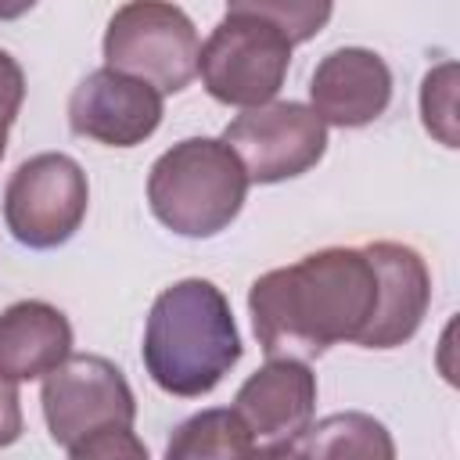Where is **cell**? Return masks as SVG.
I'll return each instance as SVG.
<instances>
[{"label":"cell","instance_id":"5","mask_svg":"<svg viewBox=\"0 0 460 460\" xmlns=\"http://www.w3.org/2000/svg\"><path fill=\"white\" fill-rule=\"evenodd\" d=\"M198 29L172 0H126L104 29V65L151 83L162 97L198 75Z\"/></svg>","mask_w":460,"mask_h":460},{"label":"cell","instance_id":"20","mask_svg":"<svg viewBox=\"0 0 460 460\" xmlns=\"http://www.w3.org/2000/svg\"><path fill=\"white\" fill-rule=\"evenodd\" d=\"M40 0H0V22H14V18H25Z\"/></svg>","mask_w":460,"mask_h":460},{"label":"cell","instance_id":"4","mask_svg":"<svg viewBox=\"0 0 460 460\" xmlns=\"http://www.w3.org/2000/svg\"><path fill=\"white\" fill-rule=\"evenodd\" d=\"M248 187L252 180L223 137H183L155 158L147 205L165 230L205 241L241 216Z\"/></svg>","mask_w":460,"mask_h":460},{"label":"cell","instance_id":"14","mask_svg":"<svg viewBox=\"0 0 460 460\" xmlns=\"http://www.w3.org/2000/svg\"><path fill=\"white\" fill-rule=\"evenodd\" d=\"M288 456H395V442L381 420L370 413L349 410L331 413L323 420H309V428L291 442Z\"/></svg>","mask_w":460,"mask_h":460},{"label":"cell","instance_id":"3","mask_svg":"<svg viewBox=\"0 0 460 460\" xmlns=\"http://www.w3.org/2000/svg\"><path fill=\"white\" fill-rule=\"evenodd\" d=\"M40 406L54 446L72 460H147V446L133 435V388L111 359L68 352L43 374Z\"/></svg>","mask_w":460,"mask_h":460},{"label":"cell","instance_id":"12","mask_svg":"<svg viewBox=\"0 0 460 460\" xmlns=\"http://www.w3.org/2000/svg\"><path fill=\"white\" fill-rule=\"evenodd\" d=\"M367 255L377 270V309L370 327L356 345L363 349H399L406 345L431 305V273L417 248L402 241H370Z\"/></svg>","mask_w":460,"mask_h":460},{"label":"cell","instance_id":"6","mask_svg":"<svg viewBox=\"0 0 460 460\" xmlns=\"http://www.w3.org/2000/svg\"><path fill=\"white\" fill-rule=\"evenodd\" d=\"M291 40L255 18V14H234L208 32V40L198 50V75L212 101L234 104V108H255L280 93L288 68H291Z\"/></svg>","mask_w":460,"mask_h":460},{"label":"cell","instance_id":"1","mask_svg":"<svg viewBox=\"0 0 460 460\" xmlns=\"http://www.w3.org/2000/svg\"><path fill=\"white\" fill-rule=\"evenodd\" d=\"M377 309V270L367 248H320L266 270L248 288V313L266 356L316 359L331 345L359 341Z\"/></svg>","mask_w":460,"mask_h":460},{"label":"cell","instance_id":"17","mask_svg":"<svg viewBox=\"0 0 460 460\" xmlns=\"http://www.w3.org/2000/svg\"><path fill=\"white\" fill-rule=\"evenodd\" d=\"M420 119L424 129L442 144L456 147V61L435 65L420 83Z\"/></svg>","mask_w":460,"mask_h":460},{"label":"cell","instance_id":"13","mask_svg":"<svg viewBox=\"0 0 460 460\" xmlns=\"http://www.w3.org/2000/svg\"><path fill=\"white\" fill-rule=\"evenodd\" d=\"M72 352L68 316L43 302L22 298L0 313V377L22 385L40 381Z\"/></svg>","mask_w":460,"mask_h":460},{"label":"cell","instance_id":"21","mask_svg":"<svg viewBox=\"0 0 460 460\" xmlns=\"http://www.w3.org/2000/svg\"><path fill=\"white\" fill-rule=\"evenodd\" d=\"M4 151H7V133H0V162H4Z\"/></svg>","mask_w":460,"mask_h":460},{"label":"cell","instance_id":"19","mask_svg":"<svg viewBox=\"0 0 460 460\" xmlns=\"http://www.w3.org/2000/svg\"><path fill=\"white\" fill-rule=\"evenodd\" d=\"M22 438V399L18 385L0 377V449L14 446Z\"/></svg>","mask_w":460,"mask_h":460},{"label":"cell","instance_id":"11","mask_svg":"<svg viewBox=\"0 0 460 460\" xmlns=\"http://www.w3.org/2000/svg\"><path fill=\"white\" fill-rule=\"evenodd\" d=\"M392 104V68L370 47H338L320 58L309 79V108L323 126L359 129Z\"/></svg>","mask_w":460,"mask_h":460},{"label":"cell","instance_id":"15","mask_svg":"<svg viewBox=\"0 0 460 460\" xmlns=\"http://www.w3.org/2000/svg\"><path fill=\"white\" fill-rule=\"evenodd\" d=\"M169 460H205V456H255L252 435L244 428V420L237 417V410H201L194 417H187L183 424H176L169 446H165Z\"/></svg>","mask_w":460,"mask_h":460},{"label":"cell","instance_id":"7","mask_svg":"<svg viewBox=\"0 0 460 460\" xmlns=\"http://www.w3.org/2000/svg\"><path fill=\"white\" fill-rule=\"evenodd\" d=\"M86 208V172L65 151H40L25 158L4 187V223L11 237L32 252H50L72 241Z\"/></svg>","mask_w":460,"mask_h":460},{"label":"cell","instance_id":"2","mask_svg":"<svg viewBox=\"0 0 460 460\" xmlns=\"http://www.w3.org/2000/svg\"><path fill=\"white\" fill-rule=\"evenodd\" d=\"M241 352L234 309L212 280L183 277L151 302L140 359L165 395H208L237 367Z\"/></svg>","mask_w":460,"mask_h":460},{"label":"cell","instance_id":"9","mask_svg":"<svg viewBox=\"0 0 460 460\" xmlns=\"http://www.w3.org/2000/svg\"><path fill=\"white\" fill-rule=\"evenodd\" d=\"M234 410L244 420L255 453L288 456L291 442L309 428L316 413V374L305 359L270 356L237 388Z\"/></svg>","mask_w":460,"mask_h":460},{"label":"cell","instance_id":"16","mask_svg":"<svg viewBox=\"0 0 460 460\" xmlns=\"http://www.w3.org/2000/svg\"><path fill=\"white\" fill-rule=\"evenodd\" d=\"M234 14H255L277 25L291 43H309L320 36L334 14V0H226Z\"/></svg>","mask_w":460,"mask_h":460},{"label":"cell","instance_id":"18","mask_svg":"<svg viewBox=\"0 0 460 460\" xmlns=\"http://www.w3.org/2000/svg\"><path fill=\"white\" fill-rule=\"evenodd\" d=\"M25 101V72L22 65L0 47V133H7Z\"/></svg>","mask_w":460,"mask_h":460},{"label":"cell","instance_id":"10","mask_svg":"<svg viewBox=\"0 0 460 460\" xmlns=\"http://www.w3.org/2000/svg\"><path fill=\"white\" fill-rule=\"evenodd\" d=\"M162 93L115 68H93L68 97V126L104 147H137L162 126Z\"/></svg>","mask_w":460,"mask_h":460},{"label":"cell","instance_id":"8","mask_svg":"<svg viewBox=\"0 0 460 460\" xmlns=\"http://www.w3.org/2000/svg\"><path fill=\"white\" fill-rule=\"evenodd\" d=\"M223 140L241 158L252 183H284L323 158L327 126L302 101H266L230 119Z\"/></svg>","mask_w":460,"mask_h":460}]
</instances>
